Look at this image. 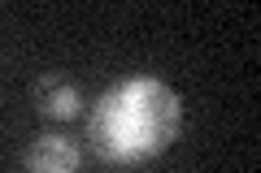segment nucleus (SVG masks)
<instances>
[{
	"label": "nucleus",
	"instance_id": "f03ea898",
	"mask_svg": "<svg viewBox=\"0 0 261 173\" xmlns=\"http://www.w3.org/2000/svg\"><path fill=\"white\" fill-rule=\"evenodd\" d=\"M79 164H83V152L65 134H39L22 156L27 173H79Z\"/></svg>",
	"mask_w": 261,
	"mask_h": 173
},
{
	"label": "nucleus",
	"instance_id": "7ed1b4c3",
	"mask_svg": "<svg viewBox=\"0 0 261 173\" xmlns=\"http://www.w3.org/2000/svg\"><path fill=\"white\" fill-rule=\"evenodd\" d=\"M35 109L44 113V117L70 121L79 109H83V95H79L74 82H65V78H44V82L35 87Z\"/></svg>",
	"mask_w": 261,
	"mask_h": 173
},
{
	"label": "nucleus",
	"instance_id": "f257e3e1",
	"mask_svg": "<svg viewBox=\"0 0 261 173\" xmlns=\"http://www.w3.org/2000/svg\"><path fill=\"white\" fill-rule=\"evenodd\" d=\"M183 130V100L161 78H126L96 100L87 117V147L105 164H144L161 156Z\"/></svg>",
	"mask_w": 261,
	"mask_h": 173
}]
</instances>
